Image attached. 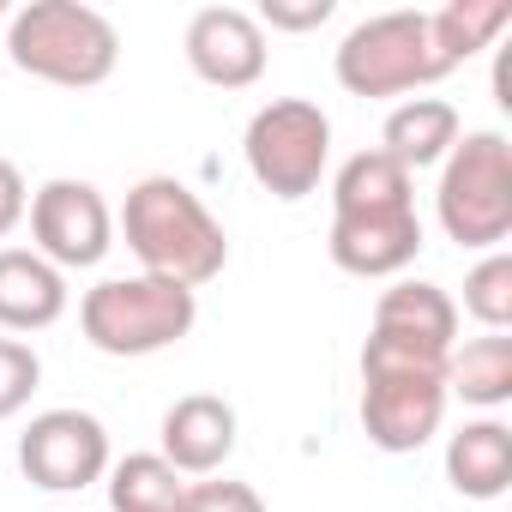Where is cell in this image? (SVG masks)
Masks as SVG:
<instances>
[{"instance_id":"1","label":"cell","mask_w":512,"mask_h":512,"mask_svg":"<svg viewBox=\"0 0 512 512\" xmlns=\"http://www.w3.org/2000/svg\"><path fill=\"white\" fill-rule=\"evenodd\" d=\"M121 235H127V247H133V260H139L145 278H169L181 290H199V284L223 278V266H229L223 223L175 175H145V181L127 187Z\"/></svg>"},{"instance_id":"2","label":"cell","mask_w":512,"mask_h":512,"mask_svg":"<svg viewBox=\"0 0 512 512\" xmlns=\"http://www.w3.org/2000/svg\"><path fill=\"white\" fill-rule=\"evenodd\" d=\"M446 356L434 344L368 332L362 344V434L380 452H422L446 422Z\"/></svg>"},{"instance_id":"3","label":"cell","mask_w":512,"mask_h":512,"mask_svg":"<svg viewBox=\"0 0 512 512\" xmlns=\"http://www.w3.org/2000/svg\"><path fill=\"white\" fill-rule=\"evenodd\" d=\"M7 55L19 73H31L43 85L91 91L115 73L121 37L85 0H31V7H19L7 19Z\"/></svg>"},{"instance_id":"4","label":"cell","mask_w":512,"mask_h":512,"mask_svg":"<svg viewBox=\"0 0 512 512\" xmlns=\"http://www.w3.org/2000/svg\"><path fill=\"white\" fill-rule=\"evenodd\" d=\"M434 217H440L446 241H458L470 253H494L512 235V145L500 127L458 133V145L440 163Z\"/></svg>"},{"instance_id":"5","label":"cell","mask_w":512,"mask_h":512,"mask_svg":"<svg viewBox=\"0 0 512 512\" xmlns=\"http://www.w3.org/2000/svg\"><path fill=\"white\" fill-rule=\"evenodd\" d=\"M199 326V290H181L169 278H103L97 290H85L79 302V332L91 350L103 356H157L169 344H181Z\"/></svg>"},{"instance_id":"6","label":"cell","mask_w":512,"mask_h":512,"mask_svg":"<svg viewBox=\"0 0 512 512\" xmlns=\"http://www.w3.org/2000/svg\"><path fill=\"white\" fill-rule=\"evenodd\" d=\"M332 73L350 97H416L440 85L452 61L440 55L428 13H374L338 43Z\"/></svg>"},{"instance_id":"7","label":"cell","mask_w":512,"mask_h":512,"mask_svg":"<svg viewBox=\"0 0 512 512\" xmlns=\"http://www.w3.org/2000/svg\"><path fill=\"white\" fill-rule=\"evenodd\" d=\"M247 169L272 199L296 205L308 193H320L326 181V163H332V121L320 103L308 97H272L260 115L247 121Z\"/></svg>"},{"instance_id":"8","label":"cell","mask_w":512,"mask_h":512,"mask_svg":"<svg viewBox=\"0 0 512 512\" xmlns=\"http://www.w3.org/2000/svg\"><path fill=\"white\" fill-rule=\"evenodd\" d=\"M31 247L55 272H91L103 266V253L115 247V211L109 199L91 187V181H73V175H55L31 193Z\"/></svg>"},{"instance_id":"9","label":"cell","mask_w":512,"mask_h":512,"mask_svg":"<svg viewBox=\"0 0 512 512\" xmlns=\"http://www.w3.org/2000/svg\"><path fill=\"white\" fill-rule=\"evenodd\" d=\"M19 470L49 494H79L109 476V428L91 410H43L19 434Z\"/></svg>"},{"instance_id":"10","label":"cell","mask_w":512,"mask_h":512,"mask_svg":"<svg viewBox=\"0 0 512 512\" xmlns=\"http://www.w3.org/2000/svg\"><path fill=\"white\" fill-rule=\"evenodd\" d=\"M181 55L193 67V79H205L211 91H247L266 73V31L247 7H199L187 19Z\"/></svg>"},{"instance_id":"11","label":"cell","mask_w":512,"mask_h":512,"mask_svg":"<svg viewBox=\"0 0 512 512\" xmlns=\"http://www.w3.org/2000/svg\"><path fill=\"white\" fill-rule=\"evenodd\" d=\"M326 253H332V266L350 272V278H404L416 266V253H422V217H416V205L332 217Z\"/></svg>"},{"instance_id":"12","label":"cell","mask_w":512,"mask_h":512,"mask_svg":"<svg viewBox=\"0 0 512 512\" xmlns=\"http://www.w3.org/2000/svg\"><path fill=\"white\" fill-rule=\"evenodd\" d=\"M235 404L217 398V392H187L163 410V458L181 470V476H217L235 452Z\"/></svg>"},{"instance_id":"13","label":"cell","mask_w":512,"mask_h":512,"mask_svg":"<svg viewBox=\"0 0 512 512\" xmlns=\"http://www.w3.org/2000/svg\"><path fill=\"white\" fill-rule=\"evenodd\" d=\"M67 314V272L37 247H0V332H49Z\"/></svg>"},{"instance_id":"14","label":"cell","mask_w":512,"mask_h":512,"mask_svg":"<svg viewBox=\"0 0 512 512\" xmlns=\"http://www.w3.org/2000/svg\"><path fill=\"white\" fill-rule=\"evenodd\" d=\"M368 332H386V338H410V344H434V350H452L458 338V302L440 290V284H422V278H392L374 302V326Z\"/></svg>"},{"instance_id":"15","label":"cell","mask_w":512,"mask_h":512,"mask_svg":"<svg viewBox=\"0 0 512 512\" xmlns=\"http://www.w3.org/2000/svg\"><path fill=\"white\" fill-rule=\"evenodd\" d=\"M446 482L464 500H500L512 488V428L494 416L464 422L446 440Z\"/></svg>"},{"instance_id":"16","label":"cell","mask_w":512,"mask_h":512,"mask_svg":"<svg viewBox=\"0 0 512 512\" xmlns=\"http://www.w3.org/2000/svg\"><path fill=\"white\" fill-rule=\"evenodd\" d=\"M458 133H464V121H458V109H452L446 97H404V103L386 115L380 151L416 175V169L446 163V151L458 145Z\"/></svg>"},{"instance_id":"17","label":"cell","mask_w":512,"mask_h":512,"mask_svg":"<svg viewBox=\"0 0 512 512\" xmlns=\"http://www.w3.org/2000/svg\"><path fill=\"white\" fill-rule=\"evenodd\" d=\"M404 205H416V175L404 163H392L380 145L356 151L332 175V217H350V211H404Z\"/></svg>"},{"instance_id":"18","label":"cell","mask_w":512,"mask_h":512,"mask_svg":"<svg viewBox=\"0 0 512 512\" xmlns=\"http://www.w3.org/2000/svg\"><path fill=\"white\" fill-rule=\"evenodd\" d=\"M446 398H464L470 410H500L512 398V338L482 332L464 350L452 344L446 356Z\"/></svg>"},{"instance_id":"19","label":"cell","mask_w":512,"mask_h":512,"mask_svg":"<svg viewBox=\"0 0 512 512\" xmlns=\"http://www.w3.org/2000/svg\"><path fill=\"white\" fill-rule=\"evenodd\" d=\"M181 494L187 482L163 452H127L109 464V512H175Z\"/></svg>"},{"instance_id":"20","label":"cell","mask_w":512,"mask_h":512,"mask_svg":"<svg viewBox=\"0 0 512 512\" xmlns=\"http://www.w3.org/2000/svg\"><path fill=\"white\" fill-rule=\"evenodd\" d=\"M512 25V0H446L440 13H428V31L440 43V55L452 67H464L470 55L494 49V37Z\"/></svg>"},{"instance_id":"21","label":"cell","mask_w":512,"mask_h":512,"mask_svg":"<svg viewBox=\"0 0 512 512\" xmlns=\"http://www.w3.org/2000/svg\"><path fill=\"white\" fill-rule=\"evenodd\" d=\"M464 314L482 326V332H506L512 326V253L494 247L470 266L464 278Z\"/></svg>"},{"instance_id":"22","label":"cell","mask_w":512,"mask_h":512,"mask_svg":"<svg viewBox=\"0 0 512 512\" xmlns=\"http://www.w3.org/2000/svg\"><path fill=\"white\" fill-rule=\"evenodd\" d=\"M43 386V362L25 338H0V422L19 416L31 404V392Z\"/></svg>"},{"instance_id":"23","label":"cell","mask_w":512,"mask_h":512,"mask_svg":"<svg viewBox=\"0 0 512 512\" xmlns=\"http://www.w3.org/2000/svg\"><path fill=\"white\" fill-rule=\"evenodd\" d=\"M175 512H266V500L260 488H247L235 476H205V482H187Z\"/></svg>"},{"instance_id":"24","label":"cell","mask_w":512,"mask_h":512,"mask_svg":"<svg viewBox=\"0 0 512 512\" xmlns=\"http://www.w3.org/2000/svg\"><path fill=\"white\" fill-rule=\"evenodd\" d=\"M332 13L338 0H266L253 19H260V31H320Z\"/></svg>"},{"instance_id":"25","label":"cell","mask_w":512,"mask_h":512,"mask_svg":"<svg viewBox=\"0 0 512 512\" xmlns=\"http://www.w3.org/2000/svg\"><path fill=\"white\" fill-rule=\"evenodd\" d=\"M25 211H31L25 175H19V163H13V157H0V241H7V235L25 223Z\"/></svg>"},{"instance_id":"26","label":"cell","mask_w":512,"mask_h":512,"mask_svg":"<svg viewBox=\"0 0 512 512\" xmlns=\"http://www.w3.org/2000/svg\"><path fill=\"white\" fill-rule=\"evenodd\" d=\"M0 19H7V13H0Z\"/></svg>"}]
</instances>
